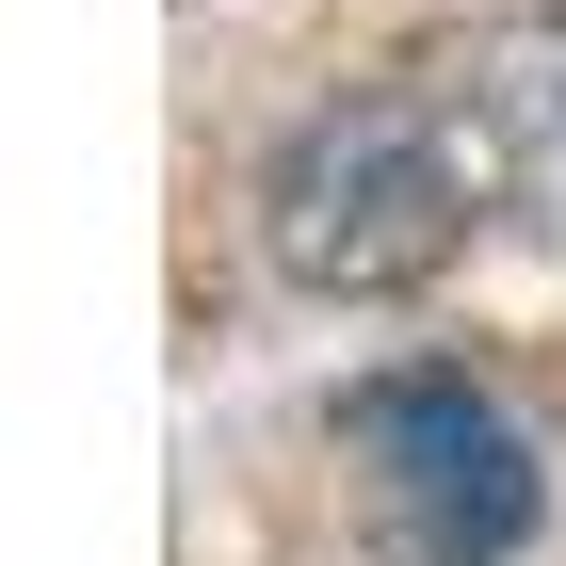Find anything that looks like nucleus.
<instances>
[{
    "mask_svg": "<svg viewBox=\"0 0 566 566\" xmlns=\"http://www.w3.org/2000/svg\"><path fill=\"white\" fill-rule=\"evenodd\" d=\"M470 146H453V114L437 97H324V114H292L260 163V260L292 275V292L324 307H373V292H421V275H453V243H470Z\"/></svg>",
    "mask_w": 566,
    "mask_h": 566,
    "instance_id": "nucleus-1",
    "label": "nucleus"
},
{
    "mask_svg": "<svg viewBox=\"0 0 566 566\" xmlns=\"http://www.w3.org/2000/svg\"><path fill=\"white\" fill-rule=\"evenodd\" d=\"M340 470H356L373 566H518L534 518H551L534 421L485 373H373L340 405Z\"/></svg>",
    "mask_w": 566,
    "mask_h": 566,
    "instance_id": "nucleus-2",
    "label": "nucleus"
},
{
    "mask_svg": "<svg viewBox=\"0 0 566 566\" xmlns=\"http://www.w3.org/2000/svg\"><path fill=\"white\" fill-rule=\"evenodd\" d=\"M437 114L470 146L485 211H518L534 243H566V17H485L437 65Z\"/></svg>",
    "mask_w": 566,
    "mask_h": 566,
    "instance_id": "nucleus-3",
    "label": "nucleus"
}]
</instances>
